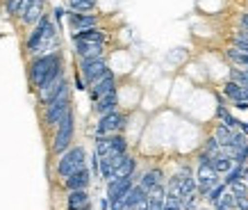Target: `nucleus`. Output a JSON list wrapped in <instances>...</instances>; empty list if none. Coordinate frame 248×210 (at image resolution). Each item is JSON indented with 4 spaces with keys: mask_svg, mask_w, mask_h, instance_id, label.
Masks as SVG:
<instances>
[{
    "mask_svg": "<svg viewBox=\"0 0 248 210\" xmlns=\"http://www.w3.org/2000/svg\"><path fill=\"white\" fill-rule=\"evenodd\" d=\"M64 73L62 69V57L60 52H48V55H39L34 57L28 69V75H30V85L39 89H44L46 85H50L55 78H60Z\"/></svg>",
    "mask_w": 248,
    "mask_h": 210,
    "instance_id": "nucleus-1",
    "label": "nucleus"
},
{
    "mask_svg": "<svg viewBox=\"0 0 248 210\" xmlns=\"http://www.w3.org/2000/svg\"><path fill=\"white\" fill-rule=\"evenodd\" d=\"M87 167V156H84L82 146H76V149H68L66 153H62L60 162H57V174L62 178H68L71 174L80 172Z\"/></svg>",
    "mask_w": 248,
    "mask_h": 210,
    "instance_id": "nucleus-2",
    "label": "nucleus"
},
{
    "mask_svg": "<svg viewBox=\"0 0 248 210\" xmlns=\"http://www.w3.org/2000/svg\"><path fill=\"white\" fill-rule=\"evenodd\" d=\"M68 112H71V98H68V89H64L57 98L46 103V123L48 126H60Z\"/></svg>",
    "mask_w": 248,
    "mask_h": 210,
    "instance_id": "nucleus-3",
    "label": "nucleus"
},
{
    "mask_svg": "<svg viewBox=\"0 0 248 210\" xmlns=\"http://www.w3.org/2000/svg\"><path fill=\"white\" fill-rule=\"evenodd\" d=\"M196 183H198V192L205 196L218 185V174L214 172V167L210 165V156H205V153L201 156V167H198V178H196Z\"/></svg>",
    "mask_w": 248,
    "mask_h": 210,
    "instance_id": "nucleus-4",
    "label": "nucleus"
},
{
    "mask_svg": "<svg viewBox=\"0 0 248 210\" xmlns=\"http://www.w3.org/2000/svg\"><path fill=\"white\" fill-rule=\"evenodd\" d=\"M80 71H82L84 83L89 85V87L91 85H96V83H100V80L109 73L105 57H96V60H80Z\"/></svg>",
    "mask_w": 248,
    "mask_h": 210,
    "instance_id": "nucleus-5",
    "label": "nucleus"
},
{
    "mask_svg": "<svg viewBox=\"0 0 248 210\" xmlns=\"http://www.w3.org/2000/svg\"><path fill=\"white\" fill-rule=\"evenodd\" d=\"M128 149V144L121 135H103L96 137V153L100 158L105 156H123Z\"/></svg>",
    "mask_w": 248,
    "mask_h": 210,
    "instance_id": "nucleus-6",
    "label": "nucleus"
},
{
    "mask_svg": "<svg viewBox=\"0 0 248 210\" xmlns=\"http://www.w3.org/2000/svg\"><path fill=\"white\" fill-rule=\"evenodd\" d=\"M71 140H73V114L68 112L64 117L60 126H57V135H55L53 142V151L55 153H66L68 146H71Z\"/></svg>",
    "mask_w": 248,
    "mask_h": 210,
    "instance_id": "nucleus-7",
    "label": "nucleus"
},
{
    "mask_svg": "<svg viewBox=\"0 0 248 210\" xmlns=\"http://www.w3.org/2000/svg\"><path fill=\"white\" fill-rule=\"evenodd\" d=\"M123 126H125V117L114 110V112L105 114V117H100V121H98V126H96V137L116 135V130H121Z\"/></svg>",
    "mask_w": 248,
    "mask_h": 210,
    "instance_id": "nucleus-8",
    "label": "nucleus"
},
{
    "mask_svg": "<svg viewBox=\"0 0 248 210\" xmlns=\"http://www.w3.org/2000/svg\"><path fill=\"white\" fill-rule=\"evenodd\" d=\"M132 188H135L132 176H128V178H114V180H109V185H107V199H109V203L119 201L123 196H128Z\"/></svg>",
    "mask_w": 248,
    "mask_h": 210,
    "instance_id": "nucleus-9",
    "label": "nucleus"
},
{
    "mask_svg": "<svg viewBox=\"0 0 248 210\" xmlns=\"http://www.w3.org/2000/svg\"><path fill=\"white\" fill-rule=\"evenodd\" d=\"M64 89H68V85H66V78H64V73H62L60 78H55L50 85H46L44 89H39V101H41L44 105L50 103V101L60 96Z\"/></svg>",
    "mask_w": 248,
    "mask_h": 210,
    "instance_id": "nucleus-10",
    "label": "nucleus"
},
{
    "mask_svg": "<svg viewBox=\"0 0 248 210\" xmlns=\"http://www.w3.org/2000/svg\"><path fill=\"white\" fill-rule=\"evenodd\" d=\"M66 14H68V25H71L73 32L89 30V28H96L98 25L96 14H78V12H66Z\"/></svg>",
    "mask_w": 248,
    "mask_h": 210,
    "instance_id": "nucleus-11",
    "label": "nucleus"
},
{
    "mask_svg": "<svg viewBox=\"0 0 248 210\" xmlns=\"http://www.w3.org/2000/svg\"><path fill=\"white\" fill-rule=\"evenodd\" d=\"M76 52L80 60H96V57H103V44H96V41H76Z\"/></svg>",
    "mask_w": 248,
    "mask_h": 210,
    "instance_id": "nucleus-12",
    "label": "nucleus"
},
{
    "mask_svg": "<svg viewBox=\"0 0 248 210\" xmlns=\"http://www.w3.org/2000/svg\"><path fill=\"white\" fill-rule=\"evenodd\" d=\"M114 89H116V80H114L112 73H107L100 83L91 85V101L96 103V101H100V98L107 96V94H109V91H114Z\"/></svg>",
    "mask_w": 248,
    "mask_h": 210,
    "instance_id": "nucleus-13",
    "label": "nucleus"
},
{
    "mask_svg": "<svg viewBox=\"0 0 248 210\" xmlns=\"http://www.w3.org/2000/svg\"><path fill=\"white\" fill-rule=\"evenodd\" d=\"M89 169L84 167V169H80V172L71 174L68 178H64V185H66V190L71 192V190H87V185H89Z\"/></svg>",
    "mask_w": 248,
    "mask_h": 210,
    "instance_id": "nucleus-14",
    "label": "nucleus"
},
{
    "mask_svg": "<svg viewBox=\"0 0 248 210\" xmlns=\"http://www.w3.org/2000/svg\"><path fill=\"white\" fill-rule=\"evenodd\" d=\"M66 203H68V210H82L89 206V194L87 190H71L66 196Z\"/></svg>",
    "mask_w": 248,
    "mask_h": 210,
    "instance_id": "nucleus-15",
    "label": "nucleus"
},
{
    "mask_svg": "<svg viewBox=\"0 0 248 210\" xmlns=\"http://www.w3.org/2000/svg\"><path fill=\"white\" fill-rule=\"evenodd\" d=\"M116 103H119V96H116V89H114V91H109L107 96L100 98V101H96V112L100 114V117H105V114L116 110Z\"/></svg>",
    "mask_w": 248,
    "mask_h": 210,
    "instance_id": "nucleus-16",
    "label": "nucleus"
},
{
    "mask_svg": "<svg viewBox=\"0 0 248 210\" xmlns=\"http://www.w3.org/2000/svg\"><path fill=\"white\" fill-rule=\"evenodd\" d=\"M73 41H96V44H103L105 41V32L100 30V28H89V30L73 32Z\"/></svg>",
    "mask_w": 248,
    "mask_h": 210,
    "instance_id": "nucleus-17",
    "label": "nucleus"
},
{
    "mask_svg": "<svg viewBox=\"0 0 248 210\" xmlns=\"http://www.w3.org/2000/svg\"><path fill=\"white\" fill-rule=\"evenodd\" d=\"M232 158L230 156H226V153H223V151H221V153H218V156H214V158H210V165L214 167V172L217 174H228L230 172V169H232Z\"/></svg>",
    "mask_w": 248,
    "mask_h": 210,
    "instance_id": "nucleus-18",
    "label": "nucleus"
},
{
    "mask_svg": "<svg viewBox=\"0 0 248 210\" xmlns=\"http://www.w3.org/2000/svg\"><path fill=\"white\" fill-rule=\"evenodd\" d=\"M41 16H44V0H34L21 18H23V23H30V25H32V23L41 21Z\"/></svg>",
    "mask_w": 248,
    "mask_h": 210,
    "instance_id": "nucleus-19",
    "label": "nucleus"
},
{
    "mask_svg": "<svg viewBox=\"0 0 248 210\" xmlns=\"http://www.w3.org/2000/svg\"><path fill=\"white\" fill-rule=\"evenodd\" d=\"M139 185H141V188L146 190L148 194H151V192L157 188V185H162V172H159V169H153V172H148L141 178V183H139Z\"/></svg>",
    "mask_w": 248,
    "mask_h": 210,
    "instance_id": "nucleus-20",
    "label": "nucleus"
},
{
    "mask_svg": "<svg viewBox=\"0 0 248 210\" xmlns=\"http://www.w3.org/2000/svg\"><path fill=\"white\" fill-rule=\"evenodd\" d=\"M96 9V0H68V12H78V14H87Z\"/></svg>",
    "mask_w": 248,
    "mask_h": 210,
    "instance_id": "nucleus-21",
    "label": "nucleus"
},
{
    "mask_svg": "<svg viewBox=\"0 0 248 210\" xmlns=\"http://www.w3.org/2000/svg\"><path fill=\"white\" fill-rule=\"evenodd\" d=\"M214 137H217V142L221 144V146H228V144H232V140H234V130L232 128H228V126H221L217 128V133H214Z\"/></svg>",
    "mask_w": 248,
    "mask_h": 210,
    "instance_id": "nucleus-22",
    "label": "nucleus"
},
{
    "mask_svg": "<svg viewBox=\"0 0 248 210\" xmlns=\"http://www.w3.org/2000/svg\"><path fill=\"white\" fill-rule=\"evenodd\" d=\"M244 176H246V169H244V165H237V162H234V167L226 174V185H234V183H239Z\"/></svg>",
    "mask_w": 248,
    "mask_h": 210,
    "instance_id": "nucleus-23",
    "label": "nucleus"
},
{
    "mask_svg": "<svg viewBox=\"0 0 248 210\" xmlns=\"http://www.w3.org/2000/svg\"><path fill=\"white\" fill-rule=\"evenodd\" d=\"M226 55L234 62V64H239V67H246L248 69V52H241L239 48H230Z\"/></svg>",
    "mask_w": 248,
    "mask_h": 210,
    "instance_id": "nucleus-24",
    "label": "nucleus"
},
{
    "mask_svg": "<svg viewBox=\"0 0 248 210\" xmlns=\"http://www.w3.org/2000/svg\"><path fill=\"white\" fill-rule=\"evenodd\" d=\"M217 208H226V210H234L237 208V196L230 192V194H223L221 199H218L217 203Z\"/></svg>",
    "mask_w": 248,
    "mask_h": 210,
    "instance_id": "nucleus-25",
    "label": "nucleus"
},
{
    "mask_svg": "<svg viewBox=\"0 0 248 210\" xmlns=\"http://www.w3.org/2000/svg\"><path fill=\"white\" fill-rule=\"evenodd\" d=\"M232 80L241 87H248V69H232Z\"/></svg>",
    "mask_w": 248,
    "mask_h": 210,
    "instance_id": "nucleus-26",
    "label": "nucleus"
},
{
    "mask_svg": "<svg viewBox=\"0 0 248 210\" xmlns=\"http://www.w3.org/2000/svg\"><path fill=\"white\" fill-rule=\"evenodd\" d=\"M223 194H226V183H218L217 188H214L210 194H207V199H210L212 203H218V199H221Z\"/></svg>",
    "mask_w": 248,
    "mask_h": 210,
    "instance_id": "nucleus-27",
    "label": "nucleus"
},
{
    "mask_svg": "<svg viewBox=\"0 0 248 210\" xmlns=\"http://www.w3.org/2000/svg\"><path fill=\"white\" fill-rule=\"evenodd\" d=\"M234 194V192H232ZM237 196V208L239 210H248V194L246 192H244V194H234Z\"/></svg>",
    "mask_w": 248,
    "mask_h": 210,
    "instance_id": "nucleus-28",
    "label": "nucleus"
},
{
    "mask_svg": "<svg viewBox=\"0 0 248 210\" xmlns=\"http://www.w3.org/2000/svg\"><path fill=\"white\" fill-rule=\"evenodd\" d=\"M180 208H182V201H175V199H169V196H166L164 210H180Z\"/></svg>",
    "mask_w": 248,
    "mask_h": 210,
    "instance_id": "nucleus-29",
    "label": "nucleus"
},
{
    "mask_svg": "<svg viewBox=\"0 0 248 210\" xmlns=\"http://www.w3.org/2000/svg\"><path fill=\"white\" fill-rule=\"evenodd\" d=\"M64 14H66V12H64V9H62V7H55V9H53L55 21H62V16H64Z\"/></svg>",
    "mask_w": 248,
    "mask_h": 210,
    "instance_id": "nucleus-30",
    "label": "nucleus"
},
{
    "mask_svg": "<svg viewBox=\"0 0 248 210\" xmlns=\"http://www.w3.org/2000/svg\"><path fill=\"white\" fill-rule=\"evenodd\" d=\"M234 107L237 110H248V101L244 98V101H234Z\"/></svg>",
    "mask_w": 248,
    "mask_h": 210,
    "instance_id": "nucleus-31",
    "label": "nucleus"
},
{
    "mask_svg": "<svg viewBox=\"0 0 248 210\" xmlns=\"http://www.w3.org/2000/svg\"><path fill=\"white\" fill-rule=\"evenodd\" d=\"M76 89H80V91L87 89V83H84V78H78V80H76Z\"/></svg>",
    "mask_w": 248,
    "mask_h": 210,
    "instance_id": "nucleus-32",
    "label": "nucleus"
},
{
    "mask_svg": "<svg viewBox=\"0 0 248 210\" xmlns=\"http://www.w3.org/2000/svg\"><path fill=\"white\" fill-rule=\"evenodd\" d=\"M239 128H241V133H244V135H246V133H248V123H244V121H241V123H239Z\"/></svg>",
    "mask_w": 248,
    "mask_h": 210,
    "instance_id": "nucleus-33",
    "label": "nucleus"
},
{
    "mask_svg": "<svg viewBox=\"0 0 248 210\" xmlns=\"http://www.w3.org/2000/svg\"><path fill=\"white\" fill-rule=\"evenodd\" d=\"M82 210H91V208H89V206H87V208H82Z\"/></svg>",
    "mask_w": 248,
    "mask_h": 210,
    "instance_id": "nucleus-34",
    "label": "nucleus"
}]
</instances>
